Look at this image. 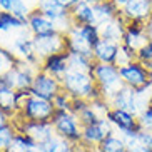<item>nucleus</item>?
<instances>
[{
    "label": "nucleus",
    "mask_w": 152,
    "mask_h": 152,
    "mask_svg": "<svg viewBox=\"0 0 152 152\" xmlns=\"http://www.w3.org/2000/svg\"><path fill=\"white\" fill-rule=\"evenodd\" d=\"M54 112H55V107L50 100L30 95L22 104L17 117L25 119V121H32V122H50L52 117H54Z\"/></svg>",
    "instance_id": "nucleus-4"
},
{
    "label": "nucleus",
    "mask_w": 152,
    "mask_h": 152,
    "mask_svg": "<svg viewBox=\"0 0 152 152\" xmlns=\"http://www.w3.org/2000/svg\"><path fill=\"white\" fill-rule=\"evenodd\" d=\"M37 70L34 67H30L25 60L18 58V62L15 64L14 67L10 69L5 74V82L10 89L14 90H30L34 79H35Z\"/></svg>",
    "instance_id": "nucleus-6"
},
{
    "label": "nucleus",
    "mask_w": 152,
    "mask_h": 152,
    "mask_svg": "<svg viewBox=\"0 0 152 152\" xmlns=\"http://www.w3.org/2000/svg\"><path fill=\"white\" fill-rule=\"evenodd\" d=\"M119 12H121V9L112 0H100V2H97L94 5V14H95V23H97V27H100L105 22H109Z\"/></svg>",
    "instance_id": "nucleus-23"
},
{
    "label": "nucleus",
    "mask_w": 152,
    "mask_h": 152,
    "mask_svg": "<svg viewBox=\"0 0 152 152\" xmlns=\"http://www.w3.org/2000/svg\"><path fill=\"white\" fill-rule=\"evenodd\" d=\"M151 92H152V85H151Z\"/></svg>",
    "instance_id": "nucleus-51"
},
{
    "label": "nucleus",
    "mask_w": 152,
    "mask_h": 152,
    "mask_svg": "<svg viewBox=\"0 0 152 152\" xmlns=\"http://www.w3.org/2000/svg\"><path fill=\"white\" fill-rule=\"evenodd\" d=\"M119 74L122 77L124 85H129L132 89H140L144 85H152L151 74H149L145 64L139 62V60H134V62H129L127 65L119 67Z\"/></svg>",
    "instance_id": "nucleus-7"
},
{
    "label": "nucleus",
    "mask_w": 152,
    "mask_h": 152,
    "mask_svg": "<svg viewBox=\"0 0 152 152\" xmlns=\"http://www.w3.org/2000/svg\"><path fill=\"white\" fill-rule=\"evenodd\" d=\"M9 122H10V119L5 115V112L0 109V129H2V127H5V125L9 124Z\"/></svg>",
    "instance_id": "nucleus-43"
},
{
    "label": "nucleus",
    "mask_w": 152,
    "mask_h": 152,
    "mask_svg": "<svg viewBox=\"0 0 152 152\" xmlns=\"http://www.w3.org/2000/svg\"><path fill=\"white\" fill-rule=\"evenodd\" d=\"M18 62V57L7 47H0V75H5Z\"/></svg>",
    "instance_id": "nucleus-30"
},
{
    "label": "nucleus",
    "mask_w": 152,
    "mask_h": 152,
    "mask_svg": "<svg viewBox=\"0 0 152 152\" xmlns=\"http://www.w3.org/2000/svg\"><path fill=\"white\" fill-rule=\"evenodd\" d=\"M10 7H12V0H0V10L10 12Z\"/></svg>",
    "instance_id": "nucleus-42"
},
{
    "label": "nucleus",
    "mask_w": 152,
    "mask_h": 152,
    "mask_svg": "<svg viewBox=\"0 0 152 152\" xmlns=\"http://www.w3.org/2000/svg\"><path fill=\"white\" fill-rule=\"evenodd\" d=\"M75 27H77V30H79V34L82 35V39H84V40L92 47V50H94L97 42L100 40V30H99V27L97 25H75Z\"/></svg>",
    "instance_id": "nucleus-29"
},
{
    "label": "nucleus",
    "mask_w": 152,
    "mask_h": 152,
    "mask_svg": "<svg viewBox=\"0 0 152 152\" xmlns=\"http://www.w3.org/2000/svg\"><path fill=\"white\" fill-rule=\"evenodd\" d=\"M130 152H152V151L147 149V147H142V145H137V147H134Z\"/></svg>",
    "instance_id": "nucleus-45"
},
{
    "label": "nucleus",
    "mask_w": 152,
    "mask_h": 152,
    "mask_svg": "<svg viewBox=\"0 0 152 152\" xmlns=\"http://www.w3.org/2000/svg\"><path fill=\"white\" fill-rule=\"evenodd\" d=\"M90 152H99V151H97V149H92V151H90Z\"/></svg>",
    "instance_id": "nucleus-49"
},
{
    "label": "nucleus",
    "mask_w": 152,
    "mask_h": 152,
    "mask_svg": "<svg viewBox=\"0 0 152 152\" xmlns=\"http://www.w3.org/2000/svg\"><path fill=\"white\" fill-rule=\"evenodd\" d=\"M27 28L34 37L50 35V34L58 32L57 25H55L44 12H40L37 7L34 10H30V14H28V17H27Z\"/></svg>",
    "instance_id": "nucleus-14"
},
{
    "label": "nucleus",
    "mask_w": 152,
    "mask_h": 152,
    "mask_svg": "<svg viewBox=\"0 0 152 152\" xmlns=\"http://www.w3.org/2000/svg\"><path fill=\"white\" fill-rule=\"evenodd\" d=\"M134 60H137V52L134 49L127 47V45L121 44V50H119V55H117L115 65L122 67V65H127L129 62H134Z\"/></svg>",
    "instance_id": "nucleus-32"
},
{
    "label": "nucleus",
    "mask_w": 152,
    "mask_h": 152,
    "mask_svg": "<svg viewBox=\"0 0 152 152\" xmlns=\"http://www.w3.org/2000/svg\"><path fill=\"white\" fill-rule=\"evenodd\" d=\"M37 9L40 12H44L57 25L58 32H62V34H67L70 30V27L74 25V22L70 18V12L65 10L64 7H60L55 0H39Z\"/></svg>",
    "instance_id": "nucleus-10"
},
{
    "label": "nucleus",
    "mask_w": 152,
    "mask_h": 152,
    "mask_svg": "<svg viewBox=\"0 0 152 152\" xmlns=\"http://www.w3.org/2000/svg\"><path fill=\"white\" fill-rule=\"evenodd\" d=\"M92 75L95 79V85L100 89L102 97L109 102L124 87L122 77L119 74V67L114 64H97Z\"/></svg>",
    "instance_id": "nucleus-2"
},
{
    "label": "nucleus",
    "mask_w": 152,
    "mask_h": 152,
    "mask_svg": "<svg viewBox=\"0 0 152 152\" xmlns=\"http://www.w3.org/2000/svg\"><path fill=\"white\" fill-rule=\"evenodd\" d=\"M37 145H39V144H37L34 139H30L28 135H25V134L17 132L15 137H14L12 145H10L5 152H35Z\"/></svg>",
    "instance_id": "nucleus-26"
},
{
    "label": "nucleus",
    "mask_w": 152,
    "mask_h": 152,
    "mask_svg": "<svg viewBox=\"0 0 152 152\" xmlns=\"http://www.w3.org/2000/svg\"><path fill=\"white\" fill-rule=\"evenodd\" d=\"M42 149H44V152H74L75 144L69 142V140L58 137V135H54L50 140L42 144Z\"/></svg>",
    "instance_id": "nucleus-28"
},
{
    "label": "nucleus",
    "mask_w": 152,
    "mask_h": 152,
    "mask_svg": "<svg viewBox=\"0 0 152 152\" xmlns=\"http://www.w3.org/2000/svg\"><path fill=\"white\" fill-rule=\"evenodd\" d=\"M147 42H149V39H147V34H145V23L144 22H127L122 44L137 52Z\"/></svg>",
    "instance_id": "nucleus-15"
},
{
    "label": "nucleus",
    "mask_w": 152,
    "mask_h": 152,
    "mask_svg": "<svg viewBox=\"0 0 152 152\" xmlns=\"http://www.w3.org/2000/svg\"><path fill=\"white\" fill-rule=\"evenodd\" d=\"M125 152H130V151H129V149H127V151H125Z\"/></svg>",
    "instance_id": "nucleus-50"
},
{
    "label": "nucleus",
    "mask_w": 152,
    "mask_h": 152,
    "mask_svg": "<svg viewBox=\"0 0 152 152\" xmlns=\"http://www.w3.org/2000/svg\"><path fill=\"white\" fill-rule=\"evenodd\" d=\"M95 149L99 152H125L127 145H125V140L121 137V134H112L104 139Z\"/></svg>",
    "instance_id": "nucleus-25"
},
{
    "label": "nucleus",
    "mask_w": 152,
    "mask_h": 152,
    "mask_svg": "<svg viewBox=\"0 0 152 152\" xmlns=\"http://www.w3.org/2000/svg\"><path fill=\"white\" fill-rule=\"evenodd\" d=\"M89 105H90V102L87 100V99H72L70 110H69V112H72V114H75V115L79 117V114L84 112Z\"/></svg>",
    "instance_id": "nucleus-39"
},
{
    "label": "nucleus",
    "mask_w": 152,
    "mask_h": 152,
    "mask_svg": "<svg viewBox=\"0 0 152 152\" xmlns=\"http://www.w3.org/2000/svg\"><path fill=\"white\" fill-rule=\"evenodd\" d=\"M55 2H57L60 7H64L65 10H69V12H70V10L74 9V7L80 2V0H55Z\"/></svg>",
    "instance_id": "nucleus-41"
},
{
    "label": "nucleus",
    "mask_w": 152,
    "mask_h": 152,
    "mask_svg": "<svg viewBox=\"0 0 152 152\" xmlns=\"http://www.w3.org/2000/svg\"><path fill=\"white\" fill-rule=\"evenodd\" d=\"M27 28V23L12 15L10 12L0 10V32H10V30H22Z\"/></svg>",
    "instance_id": "nucleus-27"
},
{
    "label": "nucleus",
    "mask_w": 152,
    "mask_h": 152,
    "mask_svg": "<svg viewBox=\"0 0 152 152\" xmlns=\"http://www.w3.org/2000/svg\"><path fill=\"white\" fill-rule=\"evenodd\" d=\"M15 134H17V130H15L12 122H9L5 127L0 129V151H7V149L12 145Z\"/></svg>",
    "instance_id": "nucleus-31"
},
{
    "label": "nucleus",
    "mask_w": 152,
    "mask_h": 152,
    "mask_svg": "<svg viewBox=\"0 0 152 152\" xmlns=\"http://www.w3.org/2000/svg\"><path fill=\"white\" fill-rule=\"evenodd\" d=\"M90 105H92V109L97 112L99 117H107V114L110 112V109H112L110 102H109V100H105L104 97L97 99V100H92V102H90Z\"/></svg>",
    "instance_id": "nucleus-36"
},
{
    "label": "nucleus",
    "mask_w": 152,
    "mask_h": 152,
    "mask_svg": "<svg viewBox=\"0 0 152 152\" xmlns=\"http://www.w3.org/2000/svg\"><path fill=\"white\" fill-rule=\"evenodd\" d=\"M52 124H54L55 135L65 139L75 145L82 142V129L84 127L75 114L69 110H55L54 117H52Z\"/></svg>",
    "instance_id": "nucleus-3"
},
{
    "label": "nucleus",
    "mask_w": 152,
    "mask_h": 152,
    "mask_svg": "<svg viewBox=\"0 0 152 152\" xmlns=\"http://www.w3.org/2000/svg\"><path fill=\"white\" fill-rule=\"evenodd\" d=\"M122 17L127 22H147L152 17V2L151 0H129L121 9Z\"/></svg>",
    "instance_id": "nucleus-13"
},
{
    "label": "nucleus",
    "mask_w": 152,
    "mask_h": 152,
    "mask_svg": "<svg viewBox=\"0 0 152 152\" xmlns=\"http://www.w3.org/2000/svg\"><path fill=\"white\" fill-rule=\"evenodd\" d=\"M65 50L69 54H82V55H87V57L94 58L92 47L82 39V35L79 34L75 25H72L70 30L65 34Z\"/></svg>",
    "instance_id": "nucleus-19"
},
{
    "label": "nucleus",
    "mask_w": 152,
    "mask_h": 152,
    "mask_svg": "<svg viewBox=\"0 0 152 152\" xmlns=\"http://www.w3.org/2000/svg\"><path fill=\"white\" fill-rule=\"evenodd\" d=\"M99 119H100V117H99L97 112L92 109V105H89V107L85 109L84 112H80V114H79V121H80L82 127L95 124V122H99Z\"/></svg>",
    "instance_id": "nucleus-35"
},
{
    "label": "nucleus",
    "mask_w": 152,
    "mask_h": 152,
    "mask_svg": "<svg viewBox=\"0 0 152 152\" xmlns=\"http://www.w3.org/2000/svg\"><path fill=\"white\" fill-rule=\"evenodd\" d=\"M125 25H127V20L119 12L114 18H110L109 22H105L104 25L99 27L100 39L115 42V44H122V39H124V34H125Z\"/></svg>",
    "instance_id": "nucleus-17"
},
{
    "label": "nucleus",
    "mask_w": 152,
    "mask_h": 152,
    "mask_svg": "<svg viewBox=\"0 0 152 152\" xmlns=\"http://www.w3.org/2000/svg\"><path fill=\"white\" fill-rule=\"evenodd\" d=\"M69 52H58V54H54V55H49L42 60V67L40 70L50 74L52 77L55 79H62L65 74L69 72Z\"/></svg>",
    "instance_id": "nucleus-16"
},
{
    "label": "nucleus",
    "mask_w": 152,
    "mask_h": 152,
    "mask_svg": "<svg viewBox=\"0 0 152 152\" xmlns=\"http://www.w3.org/2000/svg\"><path fill=\"white\" fill-rule=\"evenodd\" d=\"M70 18H72V22H74V25H97L95 23L94 5L87 4L84 0H80L70 10Z\"/></svg>",
    "instance_id": "nucleus-22"
},
{
    "label": "nucleus",
    "mask_w": 152,
    "mask_h": 152,
    "mask_svg": "<svg viewBox=\"0 0 152 152\" xmlns=\"http://www.w3.org/2000/svg\"><path fill=\"white\" fill-rule=\"evenodd\" d=\"M12 52L17 55L18 58H28L30 55L35 54V49H34V35H32L28 28H22L18 30V34L15 35L14 42H12Z\"/></svg>",
    "instance_id": "nucleus-21"
},
{
    "label": "nucleus",
    "mask_w": 152,
    "mask_h": 152,
    "mask_svg": "<svg viewBox=\"0 0 152 152\" xmlns=\"http://www.w3.org/2000/svg\"><path fill=\"white\" fill-rule=\"evenodd\" d=\"M145 34H147V39L152 40V17L145 22Z\"/></svg>",
    "instance_id": "nucleus-44"
},
{
    "label": "nucleus",
    "mask_w": 152,
    "mask_h": 152,
    "mask_svg": "<svg viewBox=\"0 0 152 152\" xmlns=\"http://www.w3.org/2000/svg\"><path fill=\"white\" fill-rule=\"evenodd\" d=\"M137 60L142 64L152 62V40H149L140 50H137Z\"/></svg>",
    "instance_id": "nucleus-38"
},
{
    "label": "nucleus",
    "mask_w": 152,
    "mask_h": 152,
    "mask_svg": "<svg viewBox=\"0 0 152 152\" xmlns=\"http://www.w3.org/2000/svg\"><path fill=\"white\" fill-rule=\"evenodd\" d=\"M95 65H97V62L92 57H87V55H82V54H70L69 55V69L70 70L94 74Z\"/></svg>",
    "instance_id": "nucleus-24"
},
{
    "label": "nucleus",
    "mask_w": 152,
    "mask_h": 152,
    "mask_svg": "<svg viewBox=\"0 0 152 152\" xmlns=\"http://www.w3.org/2000/svg\"><path fill=\"white\" fill-rule=\"evenodd\" d=\"M112 2H114V4H115L117 7H119V9H122V7H124V5L127 4V2H129V0H112Z\"/></svg>",
    "instance_id": "nucleus-46"
},
{
    "label": "nucleus",
    "mask_w": 152,
    "mask_h": 152,
    "mask_svg": "<svg viewBox=\"0 0 152 152\" xmlns=\"http://www.w3.org/2000/svg\"><path fill=\"white\" fill-rule=\"evenodd\" d=\"M107 119L110 121V124L114 125V129L119 132V134H124V132H140L142 125L139 122L137 115L130 114L127 110H122V109H110V112L107 114Z\"/></svg>",
    "instance_id": "nucleus-12"
},
{
    "label": "nucleus",
    "mask_w": 152,
    "mask_h": 152,
    "mask_svg": "<svg viewBox=\"0 0 152 152\" xmlns=\"http://www.w3.org/2000/svg\"><path fill=\"white\" fill-rule=\"evenodd\" d=\"M110 105L114 109H122V110H127V112H130V114H134V115L139 117L137 94H135V89H132L129 85H124V87L112 97Z\"/></svg>",
    "instance_id": "nucleus-18"
},
{
    "label": "nucleus",
    "mask_w": 152,
    "mask_h": 152,
    "mask_svg": "<svg viewBox=\"0 0 152 152\" xmlns=\"http://www.w3.org/2000/svg\"><path fill=\"white\" fill-rule=\"evenodd\" d=\"M137 145H142V147H147L152 151V130H140L137 134Z\"/></svg>",
    "instance_id": "nucleus-40"
},
{
    "label": "nucleus",
    "mask_w": 152,
    "mask_h": 152,
    "mask_svg": "<svg viewBox=\"0 0 152 152\" xmlns=\"http://www.w3.org/2000/svg\"><path fill=\"white\" fill-rule=\"evenodd\" d=\"M84 2H87V4H90V5H95L97 2H100V0H84Z\"/></svg>",
    "instance_id": "nucleus-48"
},
{
    "label": "nucleus",
    "mask_w": 152,
    "mask_h": 152,
    "mask_svg": "<svg viewBox=\"0 0 152 152\" xmlns=\"http://www.w3.org/2000/svg\"><path fill=\"white\" fill-rule=\"evenodd\" d=\"M62 90H65L72 99H87L89 102L102 97L100 89L95 85V79L92 74L79 70H70L60 79Z\"/></svg>",
    "instance_id": "nucleus-1"
},
{
    "label": "nucleus",
    "mask_w": 152,
    "mask_h": 152,
    "mask_svg": "<svg viewBox=\"0 0 152 152\" xmlns=\"http://www.w3.org/2000/svg\"><path fill=\"white\" fill-rule=\"evenodd\" d=\"M119 50H121V44L100 39L94 47V60L97 64H114L115 65Z\"/></svg>",
    "instance_id": "nucleus-20"
},
{
    "label": "nucleus",
    "mask_w": 152,
    "mask_h": 152,
    "mask_svg": "<svg viewBox=\"0 0 152 152\" xmlns=\"http://www.w3.org/2000/svg\"><path fill=\"white\" fill-rule=\"evenodd\" d=\"M137 119H139V122H140V125H142V129L152 130V102L149 104V107L145 109V110H142L139 114Z\"/></svg>",
    "instance_id": "nucleus-37"
},
{
    "label": "nucleus",
    "mask_w": 152,
    "mask_h": 152,
    "mask_svg": "<svg viewBox=\"0 0 152 152\" xmlns=\"http://www.w3.org/2000/svg\"><path fill=\"white\" fill-rule=\"evenodd\" d=\"M145 67H147V70H149V74H151V79H152V62H149V64H145Z\"/></svg>",
    "instance_id": "nucleus-47"
},
{
    "label": "nucleus",
    "mask_w": 152,
    "mask_h": 152,
    "mask_svg": "<svg viewBox=\"0 0 152 152\" xmlns=\"http://www.w3.org/2000/svg\"><path fill=\"white\" fill-rule=\"evenodd\" d=\"M0 47H2V45H0Z\"/></svg>",
    "instance_id": "nucleus-53"
},
{
    "label": "nucleus",
    "mask_w": 152,
    "mask_h": 152,
    "mask_svg": "<svg viewBox=\"0 0 152 152\" xmlns=\"http://www.w3.org/2000/svg\"><path fill=\"white\" fill-rule=\"evenodd\" d=\"M30 92H32L34 97L45 99V100H50V102H52L55 95H57L58 92H62V84H60L58 79L52 77L50 74H47V72L37 70Z\"/></svg>",
    "instance_id": "nucleus-9"
},
{
    "label": "nucleus",
    "mask_w": 152,
    "mask_h": 152,
    "mask_svg": "<svg viewBox=\"0 0 152 152\" xmlns=\"http://www.w3.org/2000/svg\"><path fill=\"white\" fill-rule=\"evenodd\" d=\"M10 14L15 15L17 18H20V20H23V22L27 23V17H28V14H30V9H28V5L25 4V0H12Z\"/></svg>",
    "instance_id": "nucleus-33"
},
{
    "label": "nucleus",
    "mask_w": 152,
    "mask_h": 152,
    "mask_svg": "<svg viewBox=\"0 0 152 152\" xmlns=\"http://www.w3.org/2000/svg\"><path fill=\"white\" fill-rule=\"evenodd\" d=\"M10 122L14 124L17 132L28 135V137L34 139L37 144H45L47 140H50V139L55 135L52 121L50 122H32V121L20 119V117H15L14 121H10Z\"/></svg>",
    "instance_id": "nucleus-5"
},
{
    "label": "nucleus",
    "mask_w": 152,
    "mask_h": 152,
    "mask_svg": "<svg viewBox=\"0 0 152 152\" xmlns=\"http://www.w3.org/2000/svg\"><path fill=\"white\" fill-rule=\"evenodd\" d=\"M52 104H54L55 110H70L72 97L65 92V90H62V92H58V94L54 97Z\"/></svg>",
    "instance_id": "nucleus-34"
},
{
    "label": "nucleus",
    "mask_w": 152,
    "mask_h": 152,
    "mask_svg": "<svg viewBox=\"0 0 152 152\" xmlns=\"http://www.w3.org/2000/svg\"><path fill=\"white\" fill-rule=\"evenodd\" d=\"M112 134H115L114 125L110 124V121H109L107 117H100L99 122H95L92 125H85L84 129H82V142L80 144L89 149H95L104 139Z\"/></svg>",
    "instance_id": "nucleus-8"
},
{
    "label": "nucleus",
    "mask_w": 152,
    "mask_h": 152,
    "mask_svg": "<svg viewBox=\"0 0 152 152\" xmlns=\"http://www.w3.org/2000/svg\"><path fill=\"white\" fill-rule=\"evenodd\" d=\"M0 152H5V151H0Z\"/></svg>",
    "instance_id": "nucleus-52"
},
{
    "label": "nucleus",
    "mask_w": 152,
    "mask_h": 152,
    "mask_svg": "<svg viewBox=\"0 0 152 152\" xmlns=\"http://www.w3.org/2000/svg\"><path fill=\"white\" fill-rule=\"evenodd\" d=\"M34 49H35V54L42 60L49 55L65 52V34L55 32V34H50V35L34 37Z\"/></svg>",
    "instance_id": "nucleus-11"
}]
</instances>
